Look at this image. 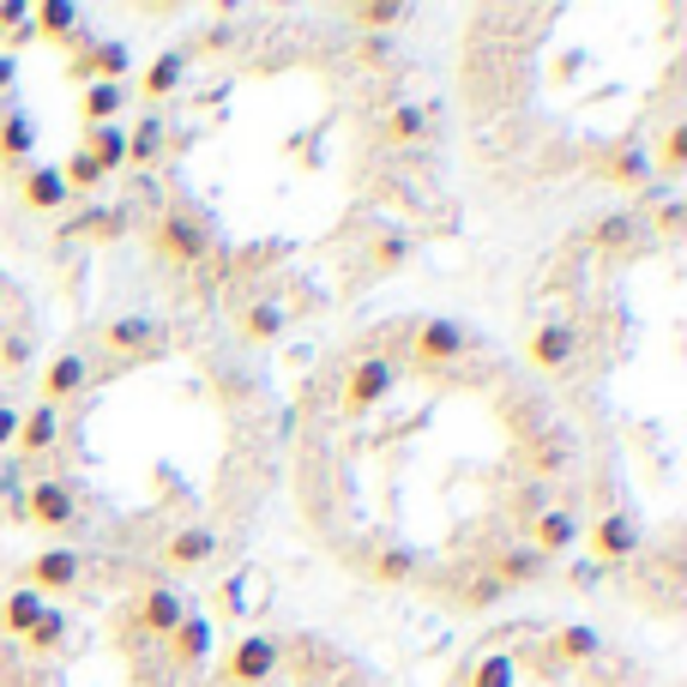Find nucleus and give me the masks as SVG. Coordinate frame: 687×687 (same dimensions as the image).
<instances>
[{"label":"nucleus","mask_w":687,"mask_h":687,"mask_svg":"<svg viewBox=\"0 0 687 687\" xmlns=\"http://www.w3.org/2000/svg\"><path fill=\"white\" fill-rule=\"evenodd\" d=\"M206 248H211V229H206L199 211H163L157 229H151V253H163V260H175V265H199Z\"/></svg>","instance_id":"obj_1"},{"label":"nucleus","mask_w":687,"mask_h":687,"mask_svg":"<svg viewBox=\"0 0 687 687\" xmlns=\"http://www.w3.org/2000/svg\"><path fill=\"white\" fill-rule=\"evenodd\" d=\"M392 386H399V362H392V356H362V362L344 374V399H338L344 416H368Z\"/></svg>","instance_id":"obj_2"},{"label":"nucleus","mask_w":687,"mask_h":687,"mask_svg":"<svg viewBox=\"0 0 687 687\" xmlns=\"http://www.w3.org/2000/svg\"><path fill=\"white\" fill-rule=\"evenodd\" d=\"M640 555V519L633 513H603L591 525V561L597 567H615V561H633Z\"/></svg>","instance_id":"obj_3"},{"label":"nucleus","mask_w":687,"mask_h":687,"mask_svg":"<svg viewBox=\"0 0 687 687\" xmlns=\"http://www.w3.org/2000/svg\"><path fill=\"white\" fill-rule=\"evenodd\" d=\"M277 664H284V652H277V640H265V633H248V640H236V652H229V676L241 687H260L277 676Z\"/></svg>","instance_id":"obj_4"},{"label":"nucleus","mask_w":687,"mask_h":687,"mask_svg":"<svg viewBox=\"0 0 687 687\" xmlns=\"http://www.w3.org/2000/svg\"><path fill=\"white\" fill-rule=\"evenodd\" d=\"M572 350H579V332H572L567 320H543L537 332L525 338V362L543 368V374H555V368L572 362Z\"/></svg>","instance_id":"obj_5"},{"label":"nucleus","mask_w":687,"mask_h":687,"mask_svg":"<svg viewBox=\"0 0 687 687\" xmlns=\"http://www.w3.org/2000/svg\"><path fill=\"white\" fill-rule=\"evenodd\" d=\"M24 519H31V525H43V531H61V525H73V519H79V501H73V489H61L55 477L48 482H36L31 494H24Z\"/></svg>","instance_id":"obj_6"},{"label":"nucleus","mask_w":687,"mask_h":687,"mask_svg":"<svg viewBox=\"0 0 687 687\" xmlns=\"http://www.w3.org/2000/svg\"><path fill=\"white\" fill-rule=\"evenodd\" d=\"M85 579V555L79 549H43L31 555V591H73Z\"/></svg>","instance_id":"obj_7"},{"label":"nucleus","mask_w":687,"mask_h":687,"mask_svg":"<svg viewBox=\"0 0 687 687\" xmlns=\"http://www.w3.org/2000/svg\"><path fill=\"white\" fill-rule=\"evenodd\" d=\"M572 543H579V519L567 513V506H543V513H531V549L549 561V555H567Z\"/></svg>","instance_id":"obj_8"},{"label":"nucleus","mask_w":687,"mask_h":687,"mask_svg":"<svg viewBox=\"0 0 687 687\" xmlns=\"http://www.w3.org/2000/svg\"><path fill=\"white\" fill-rule=\"evenodd\" d=\"M103 350H109V356H145V350H163L157 320H151V314H121V320H109V326H103Z\"/></svg>","instance_id":"obj_9"},{"label":"nucleus","mask_w":687,"mask_h":687,"mask_svg":"<svg viewBox=\"0 0 687 687\" xmlns=\"http://www.w3.org/2000/svg\"><path fill=\"white\" fill-rule=\"evenodd\" d=\"M91 386V362L85 356H55V362L43 368V404H67V399H79V392Z\"/></svg>","instance_id":"obj_10"},{"label":"nucleus","mask_w":687,"mask_h":687,"mask_svg":"<svg viewBox=\"0 0 687 687\" xmlns=\"http://www.w3.org/2000/svg\"><path fill=\"white\" fill-rule=\"evenodd\" d=\"M19 199H24L31 211H61L73 194H67V182H61L55 163H31V170L19 175Z\"/></svg>","instance_id":"obj_11"},{"label":"nucleus","mask_w":687,"mask_h":687,"mask_svg":"<svg viewBox=\"0 0 687 687\" xmlns=\"http://www.w3.org/2000/svg\"><path fill=\"white\" fill-rule=\"evenodd\" d=\"M182 621H187V603H182V597L170 591V585H151V591L139 597V628H145V633H157V640H170V633L182 628Z\"/></svg>","instance_id":"obj_12"},{"label":"nucleus","mask_w":687,"mask_h":687,"mask_svg":"<svg viewBox=\"0 0 687 687\" xmlns=\"http://www.w3.org/2000/svg\"><path fill=\"white\" fill-rule=\"evenodd\" d=\"M465 344H470L465 320H423V332H416V356L440 368V362H458V356H465Z\"/></svg>","instance_id":"obj_13"},{"label":"nucleus","mask_w":687,"mask_h":687,"mask_svg":"<svg viewBox=\"0 0 687 687\" xmlns=\"http://www.w3.org/2000/svg\"><path fill=\"white\" fill-rule=\"evenodd\" d=\"M211 555H218V531H211V525H182L170 543H163V561L182 567V572L187 567H206Z\"/></svg>","instance_id":"obj_14"},{"label":"nucleus","mask_w":687,"mask_h":687,"mask_svg":"<svg viewBox=\"0 0 687 687\" xmlns=\"http://www.w3.org/2000/svg\"><path fill=\"white\" fill-rule=\"evenodd\" d=\"M43 609H48V597L31 591V585H24V591H7L0 597V633H7V640H24V633L43 621Z\"/></svg>","instance_id":"obj_15"},{"label":"nucleus","mask_w":687,"mask_h":687,"mask_svg":"<svg viewBox=\"0 0 687 687\" xmlns=\"http://www.w3.org/2000/svg\"><path fill=\"white\" fill-rule=\"evenodd\" d=\"M79 151H85V157H91L103 175H115V170L127 163V127H121V121H109V127H85V145H79Z\"/></svg>","instance_id":"obj_16"},{"label":"nucleus","mask_w":687,"mask_h":687,"mask_svg":"<svg viewBox=\"0 0 687 687\" xmlns=\"http://www.w3.org/2000/svg\"><path fill=\"white\" fill-rule=\"evenodd\" d=\"M127 67H133V55H127V43H97V48H91V55H85V61H79V67H73V73H79L85 85H97V79L121 85V79H127Z\"/></svg>","instance_id":"obj_17"},{"label":"nucleus","mask_w":687,"mask_h":687,"mask_svg":"<svg viewBox=\"0 0 687 687\" xmlns=\"http://www.w3.org/2000/svg\"><path fill=\"white\" fill-rule=\"evenodd\" d=\"M284 326H290L284 302H248V308H241V338L248 344H277Z\"/></svg>","instance_id":"obj_18"},{"label":"nucleus","mask_w":687,"mask_h":687,"mask_svg":"<svg viewBox=\"0 0 687 687\" xmlns=\"http://www.w3.org/2000/svg\"><path fill=\"white\" fill-rule=\"evenodd\" d=\"M182 79H187V48H163V55H157V61H151V67H145V79H139V91H145L151 103H157V97H170V91H175V85H182Z\"/></svg>","instance_id":"obj_19"},{"label":"nucleus","mask_w":687,"mask_h":687,"mask_svg":"<svg viewBox=\"0 0 687 687\" xmlns=\"http://www.w3.org/2000/svg\"><path fill=\"white\" fill-rule=\"evenodd\" d=\"M121 109H127V85H109V79L85 85V97H79V115H85V127H109Z\"/></svg>","instance_id":"obj_20"},{"label":"nucleus","mask_w":687,"mask_h":687,"mask_svg":"<svg viewBox=\"0 0 687 687\" xmlns=\"http://www.w3.org/2000/svg\"><path fill=\"white\" fill-rule=\"evenodd\" d=\"M543 567H549V561H543L531 543H519V549H506L501 561H494V585H501V591H506V585H537Z\"/></svg>","instance_id":"obj_21"},{"label":"nucleus","mask_w":687,"mask_h":687,"mask_svg":"<svg viewBox=\"0 0 687 687\" xmlns=\"http://www.w3.org/2000/svg\"><path fill=\"white\" fill-rule=\"evenodd\" d=\"M36 151V121L24 109L0 115V163H24Z\"/></svg>","instance_id":"obj_22"},{"label":"nucleus","mask_w":687,"mask_h":687,"mask_svg":"<svg viewBox=\"0 0 687 687\" xmlns=\"http://www.w3.org/2000/svg\"><path fill=\"white\" fill-rule=\"evenodd\" d=\"M55 435H61V411H55V404H36V411L19 416V447L24 452H48V447H55Z\"/></svg>","instance_id":"obj_23"},{"label":"nucleus","mask_w":687,"mask_h":687,"mask_svg":"<svg viewBox=\"0 0 687 687\" xmlns=\"http://www.w3.org/2000/svg\"><path fill=\"white\" fill-rule=\"evenodd\" d=\"M31 36H79V7L73 0H43V7H31Z\"/></svg>","instance_id":"obj_24"},{"label":"nucleus","mask_w":687,"mask_h":687,"mask_svg":"<svg viewBox=\"0 0 687 687\" xmlns=\"http://www.w3.org/2000/svg\"><path fill=\"white\" fill-rule=\"evenodd\" d=\"M380 133H386L392 145H416V139L428 133V109H423V103H392V109H386V127H380Z\"/></svg>","instance_id":"obj_25"},{"label":"nucleus","mask_w":687,"mask_h":687,"mask_svg":"<svg viewBox=\"0 0 687 687\" xmlns=\"http://www.w3.org/2000/svg\"><path fill=\"white\" fill-rule=\"evenodd\" d=\"M170 645H175V657H182V664H199V657L211 652V621L206 615H187L182 628L170 633Z\"/></svg>","instance_id":"obj_26"},{"label":"nucleus","mask_w":687,"mask_h":687,"mask_svg":"<svg viewBox=\"0 0 687 687\" xmlns=\"http://www.w3.org/2000/svg\"><path fill=\"white\" fill-rule=\"evenodd\" d=\"M127 229V211L115 206V211H103V206H91V211H79V218L67 223V236H91V241H115Z\"/></svg>","instance_id":"obj_27"},{"label":"nucleus","mask_w":687,"mask_h":687,"mask_svg":"<svg viewBox=\"0 0 687 687\" xmlns=\"http://www.w3.org/2000/svg\"><path fill=\"white\" fill-rule=\"evenodd\" d=\"M470 687H519V657L513 652H489L470 669Z\"/></svg>","instance_id":"obj_28"},{"label":"nucleus","mask_w":687,"mask_h":687,"mask_svg":"<svg viewBox=\"0 0 687 687\" xmlns=\"http://www.w3.org/2000/svg\"><path fill=\"white\" fill-rule=\"evenodd\" d=\"M597 628H585V621H572V628H561L555 633V657H561V664H585V657H597Z\"/></svg>","instance_id":"obj_29"},{"label":"nucleus","mask_w":687,"mask_h":687,"mask_svg":"<svg viewBox=\"0 0 687 687\" xmlns=\"http://www.w3.org/2000/svg\"><path fill=\"white\" fill-rule=\"evenodd\" d=\"M163 157V121L127 127V163H157Z\"/></svg>","instance_id":"obj_30"},{"label":"nucleus","mask_w":687,"mask_h":687,"mask_svg":"<svg viewBox=\"0 0 687 687\" xmlns=\"http://www.w3.org/2000/svg\"><path fill=\"white\" fill-rule=\"evenodd\" d=\"M603 182H615V187H640V182H645V151H640V145H621L615 157L603 163Z\"/></svg>","instance_id":"obj_31"},{"label":"nucleus","mask_w":687,"mask_h":687,"mask_svg":"<svg viewBox=\"0 0 687 687\" xmlns=\"http://www.w3.org/2000/svg\"><path fill=\"white\" fill-rule=\"evenodd\" d=\"M24 645H31V652H61V645H67V615H61V609H43V621L24 633Z\"/></svg>","instance_id":"obj_32"},{"label":"nucleus","mask_w":687,"mask_h":687,"mask_svg":"<svg viewBox=\"0 0 687 687\" xmlns=\"http://www.w3.org/2000/svg\"><path fill=\"white\" fill-rule=\"evenodd\" d=\"M368 572H374L380 585H404L416 572V561H411V549H374V561H368Z\"/></svg>","instance_id":"obj_33"},{"label":"nucleus","mask_w":687,"mask_h":687,"mask_svg":"<svg viewBox=\"0 0 687 687\" xmlns=\"http://www.w3.org/2000/svg\"><path fill=\"white\" fill-rule=\"evenodd\" d=\"M368 260H374V272H392V265H404V260H411V236H404V229H386V236H374V253H368Z\"/></svg>","instance_id":"obj_34"},{"label":"nucleus","mask_w":687,"mask_h":687,"mask_svg":"<svg viewBox=\"0 0 687 687\" xmlns=\"http://www.w3.org/2000/svg\"><path fill=\"white\" fill-rule=\"evenodd\" d=\"M55 170H61V182H67V194H79V187H97V182H103V170H97L85 151H73V157L55 163Z\"/></svg>","instance_id":"obj_35"},{"label":"nucleus","mask_w":687,"mask_h":687,"mask_svg":"<svg viewBox=\"0 0 687 687\" xmlns=\"http://www.w3.org/2000/svg\"><path fill=\"white\" fill-rule=\"evenodd\" d=\"M633 236H640V218H628V211H615V218H603L591 229L597 248H621V241H633Z\"/></svg>","instance_id":"obj_36"},{"label":"nucleus","mask_w":687,"mask_h":687,"mask_svg":"<svg viewBox=\"0 0 687 687\" xmlns=\"http://www.w3.org/2000/svg\"><path fill=\"white\" fill-rule=\"evenodd\" d=\"M356 24H404V0H380V7H356Z\"/></svg>","instance_id":"obj_37"},{"label":"nucleus","mask_w":687,"mask_h":687,"mask_svg":"<svg viewBox=\"0 0 687 687\" xmlns=\"http://www.w3.org/2000/svg\"><path fill=\"white\" fill-rule=\"evenodd\" d=\"M0 24L12 31V43H24V36H31V7H24V0H7V7H0Z\"/></svg>","instance_id":"obj_38"},{"label":"nucleus","mask_w":687,"mask_h":687,"mask_svg":"<svg viewBox=\"0 0 687 687\" xmlns=\"http://www.w3.org/2000/svg\"><path fill=\"white\" fill-rule=\"evenodd\" d=\"M687 163V127H669L664 133V175H676Z\"/></svg>","instance_id":"obj_39"},{"label":"nucleus","mask_w":687,"mask_h":687,"mask_svg":"<svg viewBox=\"0 0 687 687\" xmlns=\"http://www.w3.org/2000/svg\"><path fill=\"white\" fill-rule=\"evenodd\" d=\"M236 24H211V31L206 36H199V48H206V55H223V48H236Z\"/></svg>","instance_id":"obj_40"},{"label":"nucleus","mask_w":687,"mask_h":687,"mask_svg":"<svg viewBox=\"0 0 687 687\" xmlns=\"http://www.w3.org/2000/svg\"><path fill=\"white\" fill-rule=\"evenodd\" d=\"M603 572H609V567H597V561H572L567 579L579 585V591H591V585H603Z\"/></svg>","instance_id":"obj_41"},{"label":"nucleus","mask_w":687,"mask_h":687,"mask_svg":"<svg viewBox=\"0 0 687 687\" xmlns=\"http://www.w3.org/2000/svg\"><path fill=\"white\" fill-rule=\"evenodd\" d=\"M567 458H572V447H567L561 435H555V440H549V452H537V470H561Z\"/></svg>","instance_id":"obj_42"},{"label":"nucleus","mask_w":687,"mask_h":687,"mask_svg":"<svg viewBox=\"0 0 687 687\" xmlns=\"http://www.w3.org/2000/svg\"><path fill=\"white\" fill-rule=\"evenodd\" d=\"M19 416L24 411H12V404L0 399V447H12V440H19Z\"/></svg>","instance_id":"obj_43"},{"label":"nucleus","mask_w":687,"mask_h":687,"mask_svg":"<svg viewBox=\"0 0 687 687\" xmlns=\"http://www.w3.org/2000/svg\"><path fill=\"white\" fill-rule=\"evenodd\" d=\"M12 85H19V61L0 55V97H12Z\"/></svg>","instance_id":"obj_44"},{"label":"nucleus","mask_w":687,"mask_h":687,"mask_svg":"<svg viewBox=\"0 0 687 687\" xmlns=\"http://www.w3.org/2000/svg\"><path fill=\"white\" fill-rule=\"evenodd\" d=\"M0 362H7V368L24 362V338H7V344H0Z\"/></svg>","instance_id":"obj_45"},{"label":"nucleus","mask_w":687,"mask_h":687,"mask_svg":"<svg viewBox=\"0 0 687 687\" xmlns=\"http://www.w3.org/2000/svg\"><path fill=\"white\" fill-rule=\"evenodd\" d=\"M657 229H681V206H664V211H657Z\"/></svg>","instance_id":"obj_46"},{"label":"nucleus","mask_w":687,"mask_h":687,"mask_svg":"<svg viewBox=\"0 0 687 687\" xmlns=\"http://www.w3.org/2000/svg\"><path fill=\"white\" fill-rule=\"evenodd\" d=\"M0 302H7V290H0Z\"/></svg>","instance_id":"obj_47"}]
</instances>
